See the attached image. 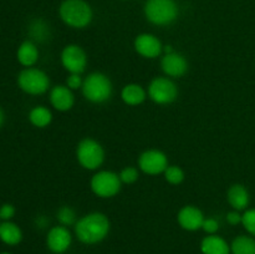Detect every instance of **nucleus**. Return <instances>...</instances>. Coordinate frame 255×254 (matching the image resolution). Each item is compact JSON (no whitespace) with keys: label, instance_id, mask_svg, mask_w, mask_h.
Instances as JSON below:
<instances>
[{"label":"nucleus","instance_id":"nucleus-1","mask_svg":"<svg viewBox=\"0 0 255 254\" xmlns=\"http://www.w3.org/2000/svg\"><path fill=\"white\" fill-rule=\"evenodd\" d=\"M110 228L111 223L106 214L92 212L77 219L75 224V234L84 244H96L106 238Z\"/></svg>","mask_w":255,"mask_h":254},{"label":"nucleus","instance_id":"nucleus-2","mask_svg":"<svg viewBox=\"0 0 255 254\" xmlns=\"http://www.w3.org/2000/svg\"><path fill=\"white\" fill-rule=\"evenodd\" d=\"M59 15L67 26L84 29L92 21L94 11L85 0H64L59 7Z\"/></svg>","mask_w":255,"mask_h":254},{"label":"nucleus","instance_id":"nucleus-3","mask_svg":"<svg viewBox=\"0 0 255 254\" xmlns=\"http://www.w3.org/2000/svg\"><path fill=\"white\" fill-rule=\"evenodd\" d=\"M81 90L87 101L92 104H104L111 99L114 86L107 75L96 71L85 77Z\"/></svg>","mask_w":255,"mask_h":254},{"label":"nucleus","instance_id":"nucleus-4","mask_svg":"<svg viewBox=\"0 0 255 254\" xmlns=\"http://www.w3.org/2000/svg\"><path fill=\"white\" fill-rule=\"evenodd\" d=\"M144 16L151 24L166 26L178 17V5L174 0H147Z\"/></svg>","mask_w":255,"mask_h":254},{"label":"nucleus","instance_id":"nucleus-5","mask_svg":"<svg viewBox=\"0 0 255 254\" xmlns=\"http://www.w3.org/2000/svg\"><path fill=\"white\" fill-rule=\"evenodd\" d=\"M76 158L81 167L89 171L99 169L105 162V149L100 142L94 138H84L76 148Z\"/></svg>","mask_w":255,"mask_h":254},{"label":"nucleus","instance_id":"nucleus-6","mask_svg":"<svg viewBox=\"0 0 255 254\" xmlns=\"http://www.w3.org/2000/svg\"><path fill=\"white\" fill-rule=\"evenodd\" d=\"M17 85L26 94L42 95L49 90L50 79L42 70L26 67L17 76Z\"/></svg>","mask_w":255,"mask_h":254},{"label":"nucleus","instance_id":"nucleus-7","mask_svg":"<svg viewBox=\"0 0 255 254\" xmlns=\"http://www.w3.org/2000/svg\"><path fill=\"white\" fill-rule=\"evenodd\" d=\"M91 191L100 198H111L121 191L122 182L120 176L112 171H99L90 182Z\"/></svg>","mask_w":255,"mask_h":254},{"label":"nucleus","instance_id":"nucleus-8","mask_svg":"<svg viewBox=\"0 0 255 254\" xmlns=\"http://www.w3.org/2000/svg\"><path fill=\"white\" fill-rule=\"evenodd\" d=\"M147 95L157 105H169L178 97V87L169 77H154L148 85Z\"/></svg>","mask_w":255,"mask_h":254},{"label":"nucleus","instance_id":"nucleus-9","mask_svg":"<svg viewBox=\"0 0 255 254\" xmlns=\"http://www.w3.org/2000/svg\"><path fill=\"white\" fill-rule=\"evenodd\" d=\"M168 158L166 153L159 149H147L138 157V168L149 176H157L166 171Z\"/></svg>","mask_w":255,"mask_h":254},{"label":"nucleus","instance_id":"nucleus-10","mask_svg":"<svg viewBox=\"0 0 255 254\" xmlns=\"http://www.w3.org/2000/svg\"><path fill=\"white\" fill-rule=\"evenodd\" d=\"M61 64L70 74L81 75L87 66L86 52L80 45H66L61 52Z\"/></svg>","mask_w":255,"mask_h":254},{"label":"nucleus","instance_id":"nucleus-11","mask_svg":"<svg viewBox=\"0 0 255 254\" xmlns=\"http://www.w3.org/2000/svg\"><path fill=\"white\" fill-rule=\"evenodd\" d=\"M133 46L137 54L146 59H156L161 56L164 47L156 35L148 34V32H143L136 36Z\"/></svg>","mask_w":255,"mask_h":254},{"label":"nucleus","instance_id":"nucleus-12","mask_svg":"<svg viewBox=\"0 0 255 254\" xmlns=\"http://www.w3.org/2000/svg\"><path fill=\"white\" fill-rule=\"evenodd\" d=\"M161 67L167 77H182L188 71V61L183 55L173 51L162 56Z\"/></svg>","mask_w":255,"mask_h":254},{"label":"nucleus","instance_id":"nucleus-13","mask_svg":"<svg viewBox=\"0 0 255 254\" xmlns=\"http://www.w3.org/2000/svg\"><path fill=\"white\" fill-rule=\"evenodd\" d=\"M204 214L198 207L196 206H184L182 207L181 211L178 212V216H177V221L178 224L184 229V231L188 232H194L198 231L202 228L204 222Z\"/></svg>","mask_w":255,"mask_h":254},{"label":"nucleus","instance_id":"nucleus-14","mask_svg":"<svg viewBox=\"0 0 255 254\" xmlns=\"http://www.w3.org/2000/svg\"><path fill=\"white\" fill-rule=\"evenodd\" d=\"M72 237L67 227L56 226L52 227L46 236V244L49 249L54 253H64L70 248Z\"/></svg>","mask_w":255,"mask_h":254},{"label":"nucleus","instance_id":"nucleus-15","mask_svg":"<svg viewBox=\"0 0 255 254\" xmlns=\"http://www.w3.org/2000/svg\"><path fill=\"white\" fill-rule=\"evenodd\" d=\"M50 104L55 110L60 112H66L74 107L75 96L71 89L66 85H57L50 90Z\"/></svg>","mask_w":255,"mask_h":254},{"label":"nucleus","instance_id":"nucleus-16","mask_svg":"<svg viewBox=\"0 0 255 254\" xmlns=\"http://www.w3.org/2000/svg\"><path fill=\"white\" fill-rule=\"evenodd\" d=\"M227 201L236 211H246L251 202V196H249L248 189L243 184L236 183L229 187L228 193H227Z\"/></svg>","mask_w":255,"mask_h":254},{"label":"nucleus","instance_id":"nucleus-17","mask_svg":"<svg viewBox=\"0 0 255 254\" xmlns=\"http://www.w3.org/2000/svg\"><path fill=\"white\" fill-rule=\"evenodd\" d=\"M203 254H231V246L217 234H208L201 243Z\"/></svg>","mask_w":255,"mask_h":254},{"label":"nucleus","instance_id":"nucleus-18","mask_svg":"<svg viewBox=\"0 0 255 254\" xmlns=\"http://www.w3.org/2000/svg\"><path fill=\"white\" fill-rule=\"evenodd\" d=\"M17 61L25 67H32L39 60V49L31 40H26L19 46L16 52Z\"/></svg>","mask_w":255,"mask_h":254},{"label":"nucleus","instance_id":"nucleus-19","mask_svg":"<svg viewBox=\"0 0 255 254\" xmlns=\"http://www.w3.org/2000/svg\"><path fill=\"white\" fill-rule=\"evenodd\" d=\"M147 97V91L138 84H128L121 91V99L128 106H138L143 104Z\"/></svg>","mask_w":255,"mask_h":254},{"label":"nucleus","instance_id":"nucleus-20","mask_svg":"<svg viewBox=\"0 0 255 254\" xmlns=\"http://www.w3.org/2000/svg\"><path fill=\"white\" fill-rule=\"evenodd\" d=\"M0 239L7 246H16L21 242L22 232L17 224L5 221L0 224Z\"/></svg>","mask_w":255,"mask_h":254},{"label":"nucleus","instance_id":"nucleus-21","mask_svg":"<svg viewBox=\"0 0 255 254\" xmlns=\"http://www.w3.org/2000/svg\"><path fill=\"white\" fill-rule=\"evenodd\" d=\"M29 35L31 41L45 42L50 39V26L44 19H35L29 25Z\"/></svg>","mask_w":255,"mask_h":254},{"label":"nucleus","instance_id":"nucleus-22","mask_svg":"<svg viewBox=\"0 0 255 254\" xmlns=\"http://www.w3.org/2000/svg\"><path fill=\"white\" fill-rule=\"evenodd\" d=\"M29 120L31 125L39 128L47 127L52 121V114L47 107L36 106L29 112Z\"/></svg>","mask_w":255,"mask_h":254},{"label":"nucleus","instance_id":"nucleus-23","mask_svg":"<svg viewBox=\"0 0 255 254\" xmlns=\"http://www.w3.org/2000/svg\"><path fill=\"white\" fill-rule=\"evenodd\" d=\"M232 254H255V239L251 236H239L231 244Z\"/></svg>","mask_w":255,"mask_h":254},{"label":"nucleus","instance_id":"nucleus-24","mask_svg":"<svg viewBox=\"0 0 255 254\" xmlns=\"http://www.w3.org/2000/svg\"><path fill=\"white\" fill-rule=\"evenodd\" d=\"M164 179L168 182L169 184H173V186H178L186 178V174L184 171L179 166L176 164H168V167L166 168V171L163 172Z\"/></svg>","mask_w":255,"mask_h":254},{"label":"nucleus","instance_id":"nucleus-25","mask_svg":"<svg viewBox=\"0 0 255 254\" xmlns=\"http://www.w3.org/2000/svg\"><path fill=\"white\" fill-rule=\"evenodd\" d=\"M56 217L57 221L60 222V224L64 227L75 226L77 222L76 212H75V209L70 206L60 207L59 211H57L56 213Z\"/></svg>","mask_w":255,"mask_h":254},{"label":"nucleus","instance_id":"nucleus-26","mask_svg":"<svg viewBox=\"0 0 255 254\" xmlns=\"http://www.w3.org/2000/svg\"><path fill=\"white\" fill-rule=\"evenodd\" d=\"M120 179H121L122 184H133L134 182L138 179L139 173H138V169L136 167H125V168L121 169V172L119 173Z\"/></svg>","mask_w":255,"mask_h":254},{"label":"nucleus","instance_id":"nucleus-27","mask_svg":"<svg viewBox=\"0 0 255 254\" xmlns=\"http://www.w3.org/2000/svg\"><path fill=\"white\" fill-rule=\"evenodd\" d=\"M242 224L251 236L255 237V208L244 211L242 214Z\"/></svg>","mask_w":255,"mask_h":254},{"label":"nucleus","instance_id":"nucleus-28","mask_svg":"<svg viewBox=\"0 0 255 254\" xmlns=\"http://www.w3.org/2000/svg\"><path fill=\"white\" fill-rule=\"evenodd\" d=\"M82 84H84V80H82L80 74H70L69 76H67L66 86L69 87V89H71L72 91H74V90L81 89Z\"/></svg>","mask_w":255,"mask_h":254},{"label":"nucleus","instance_id":"nucleus-29","mask_svg":"<svg viewBox=\"0 0 255 254\" xmlns=\"http://www.w3.org/2000/svg\"><path fill=\"white\" fill-rule=\"evenodd\" d=\"M202 229L207 234H216L219 229V222L216 218H206L203 222Z\"/></svg>","mask_w":255,"mask_h":254},{"label":"nucleus","instance_id":"nucleus-30","mask_svg":"<svg viewBox=\"0 0 255 254\" xmlns=\"http://www.w3.org/2000/svg\"><path fill=\"white\" fill-rule=\"evenodd\" d=\"M15 214V207L10 203H5L0 207V218L4 221H10Z\"/></svg>","mask_w":255,"mask_h":254},{"label":"nucleus","instance_id":"nucleus-31","mask_svg":"<svg viewBox=\"0 0 255 254\" xmlns=\"http://www.w3.org/2000/svg\"><path fill=\"white\" fill-rule=\"evenodd\" d=\"M227 222L231 226H238L239 223H242V214L239 213V211L233 209V211L228 212V214H227Z\"/></svg>","mask_w":255,"mask_h":254},{"label":"nucleus","instance_id":"nucleus-32","mask_svg":"<svg viewBox=\"0 0 255 254\" xmlns=\"http://www.w3.org/2000/svg\"><path fill=\"white\" fill-rule=\"evenodd\" d=\"M2 122H4V112H2V110L0 109V127H1Z\"/></svg>","mask_w":255,"mask_h":254},{"label":"nucleus","instance_id":"nucleus-33","mask_svg":"<svg viewBox=\"0 0 255 254\" xmlns=\"http://www.w3.org/2000/svg\"><path fill=\"white\" fill-rule=\"evenodd\" d=\"M0 254H10V253H6V252H4V253H0Z\"/></svg>","mask_w":255,"mask_h":254},{"label":"nucleus","instance_id":"nucleus-34","mask_svg":"<svg viewBox=\"0 0 255 254\" xmlns=\"http://www.w3.org/2000/svg\"><path fill=\"white\" fill-rule=\"evenodd\" d=\"M124 1H126V0H124Z\"/></svg>","mask_w":255,"mask_h":254}]
</instances>
